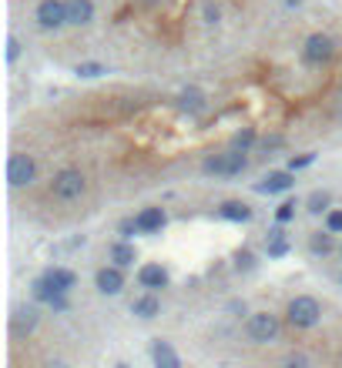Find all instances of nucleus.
<instances>
[{"label": "nucleus", "mask_w": 342, "mask_h": 368, "mask_svg": "<svg viewBox=\"0 0 342 368\" xmlns=\"http://www.w3.org/2000/svg\"><path fill=\"white\" fill-rule=\"evenodd\" d=\"M326 228L332 234H342V208H329L326 211Z\"/></svg>", "instance_id": "a878e982"}, {"label": "nucleus", "mask_w": 342, "mask_h": 368, "mask_svg": "<svg viewBox=\"0 0 342 368\" xmlns=\"http://www.w3.org/2000/svg\"><path fill=\"white\" fill-rule=\"evenodd\" d=\"M228 311H232V315H238V318H242V315H249L245 302H232V305H228Z\"/></svg>", "instance_id": "473e14b6"}, {"label": "nucleus", "mask_w": 342, "mask_h": 368, "mask_svg": "<svg viewBox=\"0 0 342 368\" xmlns=\"http://www.w3.org/2000/svg\"><path fill=\"white\" fill-rule=\"evenodd\" d=\"M135 221H138L141 234H158V231L168 225V215H165V208H141L138 215H135Z\"/></svg>", "instance_id": "9b49d317"}, {"label": "nucleus", "mask_w": 342, "mask_h": 368, "mask_svg": "<svg viewBox=\"0 0 342 368\" xmlns=\"http://www.w3.org/2000/svg\"><path fill=\"white\" fill-rule=\"evenodd\" d=\"M296 184V171L285 168V171H268L262 181L255 184V191L259 194H282V191H289Z\"/></svg>", "instance_id": "1a4fd4ad"}, {"label": "nucleus", "mask_w": 342, "mask_h": 368, "mask_svg": "<svg viewBox=\"0 0 342 368\" xmlns=\"http://www.w3.org/2000/svg\"><path fill=\"white\" fill-rule=\"evenodd\" d=\"M34 181H37V161L24 151L11 154L7 157V184L11 187H31Z\"/></svg>", "instance_id": "423d86ee"}, {"label": "nucleus", "mask_w": 342, "mask_h": 368, "mask_svg": "<svg viewBox=\"0 0 342 368\" xmlns=\"http://www.w3.org/2000/svg\"><path fill=\"white\" fill-rule=\"evenodd\" d=\"M339 101H342V84H339Z\"/></svg>", "instance_id": "c9c22d12"}, {"label": "nucleus", "mask_w": 342, "mask_h": 368, "mask_svg": "<svg viewBox=\"0 0 342 368\" xmlns=\"http://www.w3.org/2000/svg\"><path fill=\"white\" fill-rule=\"evenodd\" d=\"M322 318V305L312 298V295H296L289 305H285V322L292 325L296 332H309L315 328Z\"/></svg>", "instance_id": "f03ea898"}, {"label": "nucleus", "mask_w": 342, "mask_h": 368, "mask_svg": "<svg viewBox=\"0 0 342 368\" xmlns=\"http://www.w3.org/2000/svg\"><path fill=\"white\" fill-rule=\"evenodd\" d=\"M138 285L144 292H161V288H168V271L161 268V264H141L138 268Z\"/></svg>", "instance_id": "9d476101"}, {"label": "nucleus", "mask_w": 342, "mask_h": 368, "mask_svg": "<svg viewBox=\"0 0 342 368\" xmlns=\"http://www.w3.org/2000/svg\"><path fill=\"white\" fill-rule=\"evenodd\" d=\"M121 238H128V241H131V238H135V234H141L138 231V221H135V218H125V221H121Z\"/></svg>", "instance_id": "cd10ccee"}, {"label": "nucleus", "mask_w": 342, "mask_h": 368, "mask_svg": "<svg viewBox=\"0 0 342 368\" xmlns=\"http://www.w3.org/2000/svg\"><path fill=\"white\" fill-rule=\"evenodd\" d=\"M302 61L309 67H326L336 61V41L329 34H309L302 44Z\"/></svg>", "instance_id": "39448f33"}, {"label": "nucleus", "mask_w": 342, "mask_h": 368, "mask_svg": "<svg viewBox=\"0 0 342 368\" xmlns=\"http://www.w3.org/2000/svg\"><path fill=\"white\" fill-rule=\"evenodd\" d=\"M252 144H255V131H252V127H242L232 138V148H242V151H249Z\"/></svg>", "instance_id": "b1692460"}, {"label": "nucleus", "mask_w": 342, "mask_h": 368, "mask_svg": "<svg viewBox=\"0 0 342 368\" xmlns=\"http://www.w3.org/2000/svg\"><path fill=\"white\" fill-rule=\"evenodd\" d=\"M74 74H78V77H101V74H104V64H94V61L78 64V67H74Z\"/></svg>", "instance_id": "bb28decb"}, {"label": "nucleus", "mask_w": 342, "mask_h": 368, "mask_svg": "<svg viewBox=\"0 0 342 368\" xmlns=\"http://www.w3.org/2000/svg\"><path fill=\"white\" fill-rule=\"evenodd\" d=\"M282 332V322L279 315H272V311H255L245 318V335H249L252 345H268V341H275Z\"/></svg>", "instance_id": "20e7f679"}, {"label": "nucleus", "mask_w": 342, "mask_h": 368, "mask_svg": "<svg viewBox=\"0 0 342 368\" xmlns=\"http://www.w3.org/2000/svg\"><path fill=\"white\" fill-rule=\"evenodd\" d=\"M17 57H20V44H17L14 37H7V61L14 64V61H17Z\"/></svg>", "instance_id": "7c9ffc66"}, {"label": "nucleus", "mask_w": 342, "mask_h": 368, "mask_svg": "<svg viewBox=\"0 0 342 368\" xmlns=\"http://www.w3.org/2000/svg\"><path fill=\"white\" fill-rule=\"evenodd\" d=\"M218 17H221L218 14V7L215 3H208V7H205V24H218Z\"/></svg>", "instance_id": "2f4dec72"}, {"label": "nucleus", "mask_w": 342, "mask_h": 368, "mask_svg": "<svg viewBox=\"0 0 342 368\" xmlns=\"http://www.w3.org/2000/svg\"><path fill=\"white\" fill-rule=\"evenodd\" d=\"M108 258L114 261V264H121V268H128V264H135V261H138V251H135V245H131L128 238H121V241H114V245H111Z\"/></svg>", "instance_id": "f3484780"}, {"label": "nucleus", "mask_w": 342, "mask_h": 368, "mask_svg": "<svg viewBox=\"0 0 342 368\" xmlns=\"http://www.w3.org/2000/svg\"><path fill=\"white\" fill-rule=\"evenodd\" d=\"M47 305L54 308V311H67V308H71V305H67V292H57L50 302H47Z\"/></svg>", "instance_id": "c756f323"}, {"label": "nucleus", "mask_w": 342, "mask_h": 368, "mask_svg": "<svg viewBox=\"0 0 342 368\" xmlns=\"http://www.w3.org/2000/svg\"><path fill=\"white\" fill-rule=\"evenodd\" d=\"M94 288L101 295H121V288H125V268L121 264H104V268H97V275H94Z\"/></svg>", "instance_id": "6e6552de"}, {"label": "nucleus", "mask_w": 342, "mask_h": 368, "mask_svg": "<svg viewBox=\"0 0 342 368\" xmlns=\"http://www.w3.org/2000/svg\"><path fill=\"white\" fill-rule=\"evenodd\" d=\"M151 362H155L158 368H178L182 365V358L175 355V348H171L168 341H161V338L151 345Z\"/></svg>", "instance_id": "dca6fc26"}, {"label": "nucleus", "mask_w": 342, "mask_h": 368, "mask_svg": "<svg viewBox=\"0 0 342 368\" xmlns=\"http://www.w3.org/2000/svg\"><path fill=\"white\" fill-rule=\"evenodd\" d=\"M279 144H282V138H265V141H262L265 151H272V148H279Z\"/></svg>", "instance_id": "72a5a7b5"}, {"label": "nucleus", "mask_w": 342, "mask_h": 368, "mask_svg": "<svg viewBox=\"0 0 342 368\" xmlns=\"http://www.w3.org/2000/svg\"><path fill=\"white\" fill-rule=\"evenodd\" d=\"M235 268H238V271H252V268H255V255H252L249 248L235 251Z\"/></svg>", "instance_id": "393cba45"}, {"label": "nucleus", "mask_w": 342, "mask_h": 368, "mask_svg": "<svg viewBox=\"0 0 342 368\" xmlns=\"http://www.w3.org/2000/svg\"><path fill=\"white\" fill-rule=\"evenodd\" d=\"M218 218L235 221V225H245V221H252V208L245 201H225V204H218Z\"/></svg>", "instance_id": "2eb2a0df"}, {"label": "nucleus", "mask_w": 342, "mask_h": 368, "mask_svg": "<svg viewBox=\"0 0 342 368\" xmlns=\"http://www.w3.org/2000/svg\"><path fill=\"white\" fill-rule=\"evenodd\" d=\"M34 328H37V308L34 305L17 308L14 315H11V332L14 335H31Z\"/></svg>", "instance_id": "ddd939ff"}, {"label": "nucleus", "mask_w": 342, "mask_h": 368, "mask_svg": "<svg viewBox=\"0 0 342 368\" xmlns=\"http://www.w3.org/2000/svg\"><path fill=\"white\" fill-rule=\"evenodd\" d=\"M178 108L185 111V114H202L205 111V94L195 91V87H188V91H182V97H178Z\"/></svg>", "instance_id": "aec40b11"}, {"label": "nucleus", "mask_w": 342, "mask_h": 368, "mask_svg": "<svg viewBox=\"0 0 342 368\" xmlns=\"http://www.w3.org/2000/svg\"><path fill=\"white\" fill-rule=\"evenodd\" d=\"M31 295H34V302H50V298L57 295V288L47 281V275H41V278H37V281L31 285Z\"/></svg>", "instance_id": "4be33fe9"}, {"label": "nucleus", "mask_w": 342, "mask_h": 368, "mask_svg": "<svg viewBox=\"0 0 342 368\" xmlns=\"http://www.w3.org/2000/svg\"><path fill=\"white\" fill-rule=\"evenodd\" d=\"M88 191V178L81 174L78 168H61L54 178H50V198L61 201V204H74V201L84 198Z\"/></svg>", "instance_id": "f257e3e1"}, {"label": "nucleus", "mask_w": 342, "mask_h": 368, "mask_svg": "<svg viewBox=\"0 0 342 368\" xmlns=\"http://www.w3.org/2000/svg\"><path fill=\"white\" fill-rule=\"evenodd\" d=\"M309 251L312 255H332V251H336V234H332V231H315V234H312L309 238Z\"/></svg>", "instance_id": "6ab92c4d"}, {"label": "nucleus", "mask_w": 342, "mask_h": 368, "mask_svg": "<svg viewBox=\"0 0 342 368\" xmlns=\"http://www.w3.org/2000/svg\"><path fill=\"white\" fill-rule=\"evenodd\" d=\"M245 168H249V157H245L242 148L212 154V157H205V161H202V171H205V174H215V178H238Z\"/></svg>", "instance_id": "7ed1b4c3"}, {"label": "nucleus", "mask_w": 342, "mask_h": 368, "mask_svg": "<svg viewBox=\"0 0 342 368\" xmlns=\"http://www.w3.org/2000/svg\"><path fill=\"white\" fill-rule=\"evenodd\" d=\"M296 208H299V201H282L279 208H275V221L279 225H289V221H296Z\"/></svg>", "instance_id": "5701e85b"}, {"label": "nucleus", "mask_w": 342, "mask_h": 368, "mask_svg": "<svg viewBox=\"0 0 342 368\" xmlns=\"http://www.w3.org/2000/svg\"><path fill=\"white\" fill-rule=\"evenodd\" d=\"M131 315H138L144 322H151L161 315V302H158V292H144L141 298H135V305H131Z\"/></svg>", "instance_id": "4468645a"}, {"label": "nucleus", "mask_w": 342, "mask_h": 368, "mask_svg": "<svg viewBox=\"0 0 342 368\" xmlns=\"http://www.w3.org/2000/svg\"><path fill=\"white\" fill-rule=\"evenodd\" d=\"M34 17L41 31H61L67 27V0H41Z\"/></svg>", "instance_id": "0eeeda50"}, {"label": "nucleus", "mask_w": 342, "mask_h": 368, "mask_svg": "<svg viewBox=\"0 0 342 368\" xmlns=\"http://www.w3.org/2000/svg\"><path fill=\"white\" fill-rule=\"evenodd\" d=\"M44 275H47V281H50L57 292H71V288L78 285V275H74L71 268H47Z\"/></svg>", "instance_id": "a211bd4d"}, {"label": "nucleus", "mask_w": 342, "mask_h": 368, "mask_svg": "<svg viewBox=\"0 0 342 368\" xmlns=\"http://www.w3.org/2000/svg\"><path fill=\"white\" fill-rule=\"evenodd\" d=\"M329 204H332L329 191H312L309 201H306V211H309V215H326Z\"/></svg>", "instance_id": "412c9836"}, {"label": "nucleus", "mask_w": 342, "mask_h": 368, "mask_svg": "<svg viewBox=\"0 0 342 368\" xmlns=\"http://www.w3.org/2000/svg\"><path fill=\"white\" fill-rule=\"evenodd\" d=\"M94 20V0H67V24L71 27H88Z\"/></svg>", "instance_id": "f8f14e48"}, {"label": "nucleus", "mask_w": 342, "mask_h": 368, "mask_svg": "<svg viewBox=\"0 0 342 368\" xmlns=\"http://www.w3.org/2000/svg\"><path fill=\"white\" fill-rule=\"evenodd\" d=\"M289 365H306V355H289Z\"/></svg>", "instance_id": "f704fd0d"}, {"label": "nucleus", "mask_w": 342, "mask_h": 368, "mask_svg": "<svg viewBox=\"0 0 342 368\" xmlns=\"http://www.w3.org/2000/svg\"><path fill=\"white\" fill-rule=\"evenodd\" d=\"M339 251H342V248H339Z\"/></svg>", "instance_id": "e433bc0d"}, {"label": "nucleus", "mask_w": 342, "mask_h": 368, "mask_svg": "<svg viewBox=\"0 0 342 368\" xmlns=\"http://www.w3.org/2000/svg\"><path fill=\"white\" fill-rule=\"evenodd\" d=\"M312 161H315V154H299V157H292V161H289V168H292V171H302V168H309Z\"/></svg>", "instance_id": "c85d7f7f"}]
</instances>
